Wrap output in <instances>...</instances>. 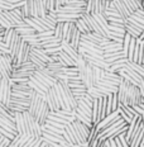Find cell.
<instances>
[{
	"instance_id": "15",
	"label": "cell",
	"mask_w": 144,
	"mask_h": 147,
	"mask_svg": "<svg viewBox=\"0 0 144 147\" xmlns=\"http://www.w3.org/2000/svg\"><path fill=\"white\" fill-rule=\"evenodd\" d=\"M109 4H110L109 0H95L94 9L91 14H96V13L105 14V11L109 9Z\"/></svg>"
},
{
	"instance_id": "4",
	"label": "cell",
	"mask_w": 144,
	"mask_h": 147,
	"mask_svg": "<svg viewBox=\"0 0 144 147\" xmlns=\"http://www.w3.org/2000/svg\"><path fill=\"white\" fill-rule=\"evenodd\" d=\"M29 98H30V103H29L28 110H29V113H32V114L35 117V113L38 112V109L42 107V104H43L46 98L42 96L39 93H37L35 90L32 91V94H30Z\"/></svg>"
},
{
	"instance_id": "52",
	"label": "cell",
	"mask_w": 144,
	"mask_h": 147,
	"mask_svg": "<svg viewBox=\"0 0 144 147\" xmlns=\"http://www.w3.org/2000/svg\"><path fill=\"white\" fill-rule=\"evenodd\" d=\"M1 80H3V78L0 76V86H1Z\"/></svg>"
},
{
	"instance_id": "35",
	"label": "cell",
	"mask_w": 144,
	"mask_h": 147,
	"mask_svg": "<svg viewBox=\"0 0 144 147\" xmlns=\"http://www.w3.org/2000/svg\"><path fill=\"white\" fill-rule=\"evenodd\" d=\"M22 36V38H23V41H25V42H32V41H34V39H38L39 37H38V32L37 33H32V34H20Z\"/></svg>"
},
{
	"instance_id": "20",
	"label": "cell",
	"mask_w": 144,
	"mask_h": 147,
	"mask_svg": "<svg viewBox=\"0 0 144 147\" xmlns=\"http://www.w3.org/2000/svg\"><path fill=\"white\" fill-rule=\"evenodd\" d=\"M32 52H34L37 56L39 57L41 60H43L44 62H53V57L51 56V55H48L47 52H46L44 48H37V47H32Z\"/></svg>"
},
{
	"instance_id": "18",
	"label": "cell",
	"mask_w": 144,
	"mask_h": 147,
	"mask_svg": "<svg viewBox=\"0 0 144 147\" xmlns=\"http://www.w3.org/2000/svg\"><path fill=\"white\" fill-rule=\"evenodd\" d=\"M92 15L95 17V19L99 22L100 26L105 29V32L108 33V36L110 37V22H109L108 18H106V15L105 14H101V13H96V14H92Z\"/></svg>"
},
{
	"instance_id": "21",
	"label": "cell",
	"mask_w": 144,
	"mask_h": 147,
	"mask_svg": "<svg viewBox=\"0 0 144 147\" xmlns=\"http://www.w3.org/2000/svg\"><path fill=\"white\" fill-rule=\"evenodd\" d=\"M104 57H105V60L111 65L113 62L118 61L119 59H121V57H128V56L124 53V51H118V52H110V53H104Z\"/></svg>"
},
{
	"instance_id": "53",
	"label": "cell",
	"mask_w": 144,
	"mask_h": 147,
	"mask_svg": "<svg viewBox=\"0 0 144 147\" xmlns=\"http://www.w3.org/2000/svg\"><path fill=\"white\" fill-rule=\"evenodd\" d=\"M1 137H3V133H1V132H0V138H1Z\"/></svg>"
},
{
	"instance_id": "40",
	"label": "cell",
	"mask_w": 144,
	"mask_h": 147,
	"mask_svg": "<svg viewBox=\"0 0 144 147\" xmlns=\"http://www.w3.org/2000/svg\"><path fill=\"white\" fill-rule=\"evenodd\" d=\"M67 82H68V85H70V86H71L72 89L80 88V86H82V85H85L84 82H82V80H67Z\"/></svg>"
},
{
	"instance_id": "28",
	"label": "cell",
	"mask_w": 144,
	"mask_h": 147,
	"mask_svg": "<svg viewBox=\"0 0 144 147\" xmlns=\"http://www.w3.org/2000/svg\"><path fill=\"white\" fill-rule=\"evenodd\" d=\"M15 29L18 30L19 34H32V33H37V30L34 28H32L28 24H24V26H19V27H15Z\"/></svg>"
},
{
	"instance_id": "19",
	"label": "cell",
	"mask_w": 144,
	"mask_h": 147,
	"mask_svg": "<svg viewBox=\"0 0 144 147\" xmlns=\"http://www.w3.org/2000/svg\"><path fill=\"white\" fill-rule=\"evenodd\" d=\"M15 33H17L15 27H9V28H5L4 36H3V42L5 43L7 47H10V43H11V41H13Z\"/></svg>"
},
{
	"instance_id": "14",
	"label": "cell",
	"mask_w": 144,
	"mask_h": 147,
	"mask_svg": "<svg viewBox=\"0 0 144 147\" xmlns=\"http://www.w3.org/2000/svg\"><path fill=\"white\" fill-rule=\"evenodd\" d=\"M101 121V98L96 99L95 98L92 104V122L94 124H97Z\"/></svg>"
},
{
	"instance_id": "16",
	"label": "cell",
	"mask_w": 144,
	"mask_h": 147,
	"mask_svg": "<svg viewBox=\"0 0 144 147\" xmlns=\"http://www.w3.org/2000/svg\"><path fill=\"white\" fill-rule=\"evenodd\" d=\"M57 13H81L84 14L86 11L85 8L81 7H75V5H68V4H63L62 7L58 8V10H56Z\"/></svg>"
},
{
	"instance_id": "25",
	"label": "cell",
	"mask_w": 144,
	"mask_h": 147,
	"mask_svg": "<svg viewBox=\"0 0 144 147\" xmlns=\"http://www.w3.org/2000/svg\"><path fill=\"white\" fill-rule=\"evenodd\" d=\"M125 29H127V32L129 33L131 37H135V38H138V37L142 34V32H143V30L138 29L135 26H133L131 23H129L128 20H127V23H125Z\"/></svg>"
},
{
	"instance_id": "23",
	"label": "cell",
	"mask_w": 144,
	"mask_h": 147,
	"mask_svg": "<svg viewBox=\"0 0 144 147\" xmlns=\"http://www.w3.org/2000/svg\"><path fill=\"white\" fill-rule=\"evenodd\" d=\"M42 131L43 132H48V133H53V134H57V136H62L63 134V131L65 128H58V127H54L50 123H46L42 125Z\"/></svg>"
},
{
	"instance_id": "38",
	"label": "cell",
	"mask_w": 144,
	"mask_h": 147,
	"mask_svg": "<svg viewBox=\"0 0 144 147\" xmlns=\"http://www.w3.org/2000/svg\"><path fill=\"white\" fill-rule=\"evenodd\" d=\"M11 143V138H9V137L4 136L3 134V137L0 138V147H7V146H10Z\"/></svg>"
},
{
	"instance_id": "48",
	"label": "cell",
	"mask_w": 144,
	"mask_h": 147,
	"mask_svg": "<svg viewBox=\"0 0 144 147\" xmlns=\"http://www.w3.org/2000/svg\"><path fill=\"white\" fill-rule=\"evenodd\" d=\"M114 138H115V142H116V147H123V143H121L120 138H119V136L114 137Z\"/></svg>"
},
{
	"instance_id": "8",
	"label": "cell",
	"mask_w": 144,
	"mask_h": 147,
	"mask_svg": "<svg viewBox=\"0 0 144 147\" xmlns=\"http://www.w3.org/2000/svg\"><path fill=\"white\" fill-rule=\"evenodd\" d=\"M123 78V76H121ZM131 82L129 80H127V79L123 78L121 82L119 84L118 86V96H119V102L121 104H124V105H128V100H127V95H128V89H129V85Z\"/></svg>"
},
{
	"instance_id": "31",
	"label": "cell",
	"mask_w": 144,
	"mask_h": 147,
	"mask_svg": "<svg viewBox=\"0 0 144 147\" xmlns=\"http://www.w3.org/2000/svg\"><path fill=\"white\" fill-rule=\"evenodd\" d=\"M27 5H28V8H29L30 17H39L38 9H37V4H35V0H27Z\"/></svg>"
},
{
	"instance_id": "24",
	"label": "cell",
	"mask_w": 144,
	"mask_h": 147,
	"mask_svg": "<svg viewBox=\"0 0 144 147\" xmlns=\"http://www.w3.org/2000/svg\"><path fill=\"white\" fill-rule=\"evenodd\" d=\"M105 53H110V52H118V51H123V43H119V42H114L113 41L110 45H106L104 47H101Z\"/></svg>"
},
{
	"instance_id": "22",
	"label": "cell",
	"mask_w": 144,
	"mask_h": 147,
	"mask_svg": "<svg viewBox=\"0 0 144 147\" xmlns=\"http://www.w3.org/2000/svg\"><path fill=\"white\" fill-rule=\"evenodd\" d=\"M81 36H82V32L76 27L75 30H73V33H72V36H71V39H70V43H71L77 51H78V47L81 46L80 45L81 43Z\"/></svg>"
},
{
	"instance_id": "12",
	"label": "cell",
	"mask_w": 144,
	"mask_h": 147,
	"mask_svg": "<svg viewBox=\"0 0 144 147\" xmlns=\"http://www.w3.org/2000/svg\"><path fill=\"white\" fill-rule=\"evenodd\" d=\"M15 114V124H17L18 133L24 134L27 133V125H25V118H24L23 112H14Z\"/></svg>"
},
{
	"instance_id": "10",
	"label": "cell",
	"mask_w": 144,
	"mask_h": 147,
	"mask_svg": "<svg viewBox=\"0 0 144 147\" xmlns=\"http://www.w3.org/2000/svg\"><path fill=\"white\" fill-rule=\"evenodd\" d=\"M34 75H35L37 78H38L42 82H43L46 86H48V88L53 86V85L58 81V79H57V78H54V76H51V75H47V74L42 72L41 70H38V69H37L35 71H34Z\"/></svg>"
},
{
	"instance_id": "47",
	"label": "cell",
	"mask_w": 144,
	"mask_h": 147,
	"mask_svg": "<svg viewBox=\"0 0 144 147\" xmlns=\"http://www.w3.org/2000/svg\"><path fill=\"white\" fill-rule=\"evenodd\" d=\"M139 89H140V93H142V95L144 96V79H142V81H140Z\"/></svg>"
},
{
	"instance_id": "6",
	"label": "cell",
	"mask_w": 144,
	"mask_h": 147,
	"mask_svg": "<svg viewBox=\"0 0 144 147\" xmlns=\"http://www.w3.org/2000/svg\"><path fill=\"white\" fill-rule=\"evenodd\" d=\"M30 50H32V47H30V45L28 42L24 41L23 45H22V48H20L19 53H18V57H17V63L14 65V70H17V67L20 65V63L23 62H27V61H29V55H30Z\"/></svg>"
},
{
	"instance_id": "34",
	"label": "cell",
	"mask_w": 144,
	"mask_h": 147,
	"mask_svg": "<svg viewBox=\"0 0 144 147\" xmlns=\"http://www.w3.org/2000/svg\"><path fill=\"white\" fill-rule=\"evenodd\" d=\"M130 41H131V36L127 32L124 36V41H123V51H124V53L127 55V56H128V50H129Z\"/></svg>"
},
{
	"instance_id": "33",
	"label": "cell",
	"mask_w": 144,
	"mask_h": 147,
	"mask_svg": "<svg viewBox=\"0 0 144 147\" xmlns=\"http://www.w3.org/2000/svg\"><path fill=\"white\" fill-rule=\"evenodd\" d=\"M128 66H130L133 70H135V71H138L140 74V75H144V65H142V63H138V62H133V61H128Z\"/></svg>"
},
{
	"instance_id": "45",
	"label": "cell",
	"mask_w": 144,
	"mask_h": 147,
	"mask_svg": "<svg viewBox=\"0 0 144 147\" xmlns=\"http://www.w3.org/2000/svg\"><path fill=\"white\" fill-rule=\"evenodd\" d=\"M10 79L14 82H25V84H28L29 81V78H10Z\"/></svg>"
},
{
	"instance_id": "26",
	"label": "cell",
	"mask_w": 144,
	"mask_h": 147,
	"mask_svg": "<svg viewBox=\"0 0 144 147\" xmlns=\"http://www.w3.org/2000/svg\"><path fill=\"white\" fill-rule=\"evenodd\" d=\"M29 60L32 61L33 63H35L37 66H38V69L39 70H42V69H44L46 66H47V62H44L43 60H41L38 56L34 53V52H32V50H30V55H29Z\"/></svg>"
},
{
	"instance_id": "51",
	"label": "cell",
	"mask_w": 144,
	"mask_h": 147,
	"mask_svg": "<svg viewBox=\"0 0 144 147\" xmlns=\"http://www.w3.org/2000/svg\"><path fill=\"white\" fill-rule=\"evenodd\" d=\"M142 8L144 9V0H142Z\"/></svg>"
},
{
	"instance_id": "2",
	"label": "cell",
	"mask_w": 144,
	"mask_h": 147,
	"mask_svg": "<svg viewBox=\"0 0 144 147\" xmlns=\"http://www.w3.org/2000/svg\"><path fill=\"white\" fill-rule=\"evenodd\" d=\"M144 96L140 93V89L138 85L130 84L129 89H128V95H127V100H128V105H138L143 102Z\"/></svg>"
},
{
	"instance_id": "29",
	"label": "cell",
	"mask_w": 144,
	"mask_h": 147,
	"mask_svg": "<svg viewBox=\"0 0 144 147\" xmlns=\"http://www.w3.org/2000/svg\"><path fill=\"white\" fill-rule=\"evenodd\" d=\"M76 27L81 30L82 33H88V32H91V29H90V27H88V24L85 22V19L84 18H78L77 19V22H76Z\"/></svg>"
},
{
	"instance_id": "3",
	"label": "cell",
	"mask_w": 144,
	"mask_h": 147,
	"mask_svg": "<svg viewBox=\"0 0 144 147\" xmlns=\"http://www.w3.org/2000/svg\"><path fill=\"white\" fill-rule=\"evenodd\" d=\"M80 78H81L82 82L86 85V88H92L95 85V81H94V74H92V63H90L87 61V65L84 70L78 72Z\"/></svg>"
},
{
	"instance_id": "36",
	"label": "cell",
	"mask_w": 144,
	"mask_h": 147,
	"mask_svg": "<svg viewBox=\"0 0 144 147\" xmlns=\"http://www.w3.org/2000/svg\"><path fill=\"white\" fill-rule=\"evenodd\" d=\"M46 52H47L48 55H53V53H60L61 51H62V45L60 46H54V47H50V48H44Z\"/></svg>"
},
{
	"instance_id": "32",
	"label": "cell",
	"mask_w": 144,
	"mask_h": 147,
	"mask_svg": "<svg viewBox=\"0 0 144 147\" xmlns=\"http://www.w3.org/2000/svg\"><path fill=\"white\" fill-rule=\"evenodd\" d=\"M63 27H65V22H57L56 28H54V36L61 41L63 39Z\"/></svg>"
},
{
	"instance_id": "44",
	"label": "cell",
	"mask_w": 144,
	"mask_h": 147,
	"mask_svg": "<svg viewBox=\"0 0 144 147\" xmlns=\"http://www.w3.org/2000/svg\"><path fill=\"white\" fill-rule=\"evenodd\" d=\"M94 3H95V0H87V3H86V7H85V9H86V11L85 13H92V9H94Z\"/></svg>"
},
{
	"instance_id": "41",
	"label": "cell",
	"mask_w": 144,
	"mask_h": 147,
	"mask_svg": "<svg viewBox=\"0 0 144 147\" xmlns=\"http://www.w3.org/2000/svg\"><path fill=\"white\" fill-rule=\"evenodd\" d=\"M0 76H1V78H5V79H10V74L8 72V70L5 69L1 62H0Z\"/></svg>"
},
{
	"instance_id": "13",
	"label": "cell",
	"mask_w": 144,
	"mask_h": 147,
	"mask_svg": "<svg viewBox=\"0 0 144 147\" xmlns=\"http://www.w3.org/2000/svg\"><path fill=\"white\" fill-rule=\"evenodd\" d=\"M73 125H75L76 128L80 131V133H81V136H82V138H84V141L86 142L87 138H88V136H90V131H91V127H88L87 124H85L84 122H81V121H78V119H75V121L72 122Z\"/></svg>"
},
{
	"instance_id": "11",
	"label": "cell",
	"mask_w": 144,
	"mask_h": 147,
	"mask_svg": "<svg viewBox=\"0 0 144 147\" xmlns=\"http://www.w3.org/2000/svg\"><path fill=\"white\" fill-rule=\"evenodd\" d=\"M0 62H1L5 69L8 70V72L10 74V78H11V74L14 71V61H13V57H11L10 52L0 55Z\"/></svg>"
},
{
	"instance_id": "39",
	"label": "cell",
	"mask_w": 144,
	"mask_h": 147,
	"mask_svg": "<svg viewBox=\"0 0 144 147\" xmlns=\"http://www.w3.org/2000/svg\"><path fill=\"white\" fill-rule=\"evenodd\" d=\"M30 137H32V136H29V134H27V133L22 134V136H20L19 142H18V147H24V145H25V142L30 138Z\"/></svg>"
},
{
	"instance_id": "5",
	"label": "cell",
	"mask_w": 144,
	"mask_h": 147,
	"mask_svg": "<svg viewBox=\"0 0 144 147\" xmlns=\"http://www.w3.org/2000/svg\"><path fill=\"white\" fill-rule=\"evenodd\" d=\"M46 102H47L51 110H60L61 109V104L58 102L56 90H54V85L48 89L47 94H46Z\"/></svg>"
},
{
	"instance_id": "46",
	"label": "cell",
	"mask_w": 144,
	"mask_h": 147,
	"mask_svg": "<svg viewBox=\"0 0 144 147\" xmlns=\"http://www.w3.org/2000/svg\"><path fill=\"white\" fill-rule=\"evenodd\" d=\"M62 41H52V42H48V43L44 45V48H50V47H54V46H60Z\"/></svg>"
},
{
	"instance_id": "7",
	"label": "cell",
	"mask_w": 144,
	"mask_h": 147,
	"mask_svg": "<svg viewBox=\"0 0 144 147\" xmlns=\"http://www.w3.org/2000/svg\"><path fill=\"white\" fill-rule=\"evenodd\" d=\"M119 118H121V115H120V112H119V109L118 110H114L113 113H110V114H108L105 118L102 119V121H100L99 123L96 124V128L99 129V132L102 128H105V127H108V125L110 124H113L114 122H116Z\"/></svg>"
},
{
	"instance_id": "49",
	"label": "cell",
	"mask_w": 144,
	"mask_h": 147,
	"mask_svg": "<svg viewBox=\"0 0 144 147\" xmlns=\"http://www.w3.org/2000/svg\"><path fill=\"white\" fill-rule=\"evenodd\" d=\"M139 38H140V39H142V41H143V39H144V30H143V32H142V34H140V36H139Z\"/></svg>"
},
{
	"instance_id": "9",
	"label": "cell",
	"mask_w": 144,
	"mask_h": 147,
	"mask_svg": "<svg viewBox=\"0 0 144 147\" xmlns=\"http://www.w3.org/2000/svg\"><path fill=\"white\" fill-rule=\"evenodd\" d=\"M50 112H51V109H50V107H48V104H47V102H46V99H44L42 107L38 109V112L35 113V118H37V121H38V123L41 125H43V124L47 123Z\"/></svg>"
},
{
	"instance_id": "42",
	"label": "cell",
	"mask_w": 144,
	"mask_h": 147,
	"mask_svg": "<svg viewBox=\"0 0 144 147\" xmlns=\"http://www.w3.org/2000/svg\"><path fill=\"white\" fill-rule=\"evenodd\" d=\"M46 5H47L48 11H51V10H56V9H57L56 0H47V1H46Z\"/></svg>"
},
{
	"instance_id": "17",
	"label": "cell",
	"mask_w": 144,
	"mask_h": 147,
	"mask_svg": "<svg viewBox=\"0 0 144 147\" xmlns=\"http://www.w3.org/2000/svg\"><path fill=\"white\" fill-rule=\"evenodd\" d=\"M114 4H115L116 10L119 11V14H120L123 18H129L131 15V11L128 9L127 4H125L123 0H114Z\"/></svg>"
},
{
	"instance_id": "43",
	"label": "cell",
	"mask_w": 144,
	"mask_h": 147,
	"mask_svg": "<svg viewBox=\"0 0 144 147\" xmlns=\"http://www.w3.org/2000/svg\"><path fill=\"white\" fill-rule=\"evenodd\" d=\"M20 10H22L23 18H28V17H30V11H29V8H28V5H27V3L23 5L22 8H20Z\"/></svg>"
},
{
	"instance_id": "50",
	"label": "cell",
	"mask_w": 144,
	"mask_h": 147,
	"mask_svg": "<svg viewBox=\"0 0 144 147\" xmlns=\"http://www.w3.org/2000/svg\"><path fill=\"white\" fill-rule=\"evenodd\" d=\"M70 1V0H62V3H63V4H67V3H68Z\"/></svg>"
},
{
	"instance_id": "30",
	"label": "cell",
	"mask_w": 144,
	"mask_h": 147,
	"mask_svg": "<svg viewBox=\"0 0 144 147\" xmlns=\"http://www.w3.org/2000/svg\"><path fill=\"white\" fill-rule=\"evenodd\" d=\"M42 136H43L46 140H50V141H52V142H57V143H60L61 141L65 138V137H63V134H62V136H57V134L48 133V132H43V133H42Z\"/></svg>"
},
{
	"instance_id": "1",
	"label": "cell",
	"mask_w": 144,
	"mask_h": 147,
	"mask_svg": "<svg viewBox=\"0 0 144 147\" xmlns=\"http://www.w3.org/2000/svg\"><path fill=\"white\" fill-rule=\"evenodd\" d=\"M11 79H5L3 78L1 80V86H0V102L5 105H9L10 103V99H11Z\"/></svg>"
},
{
	"instance_id": "27",
	"label": "cell",
	"mask_w": 144,
	"mask_h": 147,
	"mask_svg": "<svg viewBox=\"0 0 144 147\" xmlns=\"http://www.w3.org/2000/svg\"><path fill=\"white\" fill-rule=\"evenodd\" d=\"M35 70H29V71H27V70H15L11 74V78H30V76L34 74Z\"/></svg>"
},
{
	"instance_id": "37",
	"label": "cell",
	"mask_w": 144,
	"mask_h": 147,
	"mask_svg": "<svg viewBox=\"0 0 144 147\" xmlns=\"http://www.w3.org/2000/svg\"><path fill=\"white\" fill-rule=\"evenodd\" d=\"M118 109H119V112H120V115H121V118H123V119H124V121H125V122H127V123H128V124H129V123H130V122H131V121H133V118H131V117H130V115H129V114H128V113H127V112H125V110H124V109H123V108H120V107H119V108H118Z\"/></svg>"
}]
</instances>
